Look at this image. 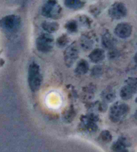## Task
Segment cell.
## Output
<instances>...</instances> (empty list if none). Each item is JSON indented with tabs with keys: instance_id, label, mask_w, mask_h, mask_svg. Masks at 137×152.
I'll use <instances>...</instances> for the list:
<instances>
[{
	"instance_id": "8992f818",
	"label": "cell",
	"mask_w": 137,
	"mask_h": 152,
	"mask_svg": "<svg viewBox=\"0 0 137 152\" xmlns=\"http://www.w3.org/2000/svg\"><path fill=\"white\" fill-rule=\"evenodd\" d=\"M127 8L125 5L120 2H116L111 5L108 10L109 16L112 19L120 20L127 14Z\"/></svg>"
},
{
	"instance_id": "e0dca14e",
	"label": "cell",
	"mask_w": 137,
	"mask_h": 152,
	"mask_svg": "<svg viewBox=\"0 0 137 152\" xmlns=\"http://www.w3.org/2000/svg\"><path fill=\"white\" fill-rule=\"evenodd\" d=\"M65 28L68 32H75L77 30L78 25L77 22L75 20H70L67 22L65 25Z\"/></svg>"
},
{
	"instance_id": "9a60e30c",
	"label": "cell",
	"mask_w": 137,
	"mask_h": 152,
	"mask_svg": "<svg viewBox=\"0 0 137 152\" xmlns=\"http://www.w3.org/2000/svg\"><path fill=\"white\" fill-rule=\"evenodd\" d=\"M102 44L106 48L111 49L114 45V39L110 34L106 33L102 37Z\"/></svg>"
},
{
	"instance_id": "603a6c76",
	"label": "cell",
	"mask_w": 137,
	"mask_h": 152,
	"mask_svg": "<svg viewBox=\"0 0 137 152\" xmlns=\"http://www.w3.org/2000/svg\"><path fill=\"white\" fill-rule=\"evenodd\" d=\"M134 62H135L136 65H137V53H136L135 55H134Z\"/></svg>"
},
{
	"instance_id": "d4e9b609",
	"label": "cell",
	"mask_w": 137,
	"mask_h": 152,
	"mask_svg": "<svg viewBox=\"0 0 137 152\" xmlns=\"http://www.w3.org/2000/svg\"><path fill=\"white\" fill-rule=\"evenodd\" d=\"M135 102L137 103V97H136V100H135Z\"/></svg>"
},
{
	"instance_id": "7a4b0ae2",
	"label": "cell",
	"mask_w": 137,
	"mask_h": 152,
	"mask_svg": "<svg viewBox=\"0 0 137 152\" xmlns=\"http://www.w3.org/2000/svg\"><path fill=\"white\" fill-rule=\"evenodd\" d=\"M130 110L129 106L125 103L117 102L110 108V118L114 123L119 122L126 117Z\"/></svg>"
},
{
	"instance_id": "8fae6325",
	"label": "cell",
	"mask_w": 137,
	"mask_h": 152,
	"mask_svg": "<svg viewBox=\"0 0 137 152\" xmlns=\"http://www.w3.org/2000/svg\"><path fill=\"white\" fill-rule=\"evenodd\" d=\"M89 64L87 61L84 59L80 60L77 63L75 69V73L79 75H83L87 73L89 71Z\"/></svg>"
},
{
	"instance_id": "2e32d148",
	"label": "cell",
	"mask_w": 137,
	"mask_h": 152,
	"mask_svg": "<svg viewBox=\"0 0 137 152\" xmlns=\"http://www.w3.org/2000/svg\"><path fill=\"white\" fill-rule=\"evenodd\" d=\"M68 42H69V38H68L66 34H63L59 37L57 40V47L60 48L64 47L67 45Z\"/></svg>"
},
{
	"instance_id": "ffe728a7",
	"label": "cell",
	"mask_w": 137,
	"mask_h": 152,
	"mask_svg": "<svg viewBox=\"0 0 137 152\" xmlns=\"http://www.w3.org/2000/svg\"><path fill=\"white\" fill-rule=\"evenodd\" d=\"M100 137L101 139V140L104 141V142H110L111 140V139H112L111 135L108 131H102V133H101L100 135Z\"/></svg>"
},
{
	"instance_id": "7402d4cb",
	"label": "cell",
	"mask_w": 137,
	"mask_h": 152,
	"mask_svg": "<svg viewBox=\"0 0 137 152\" xmlns=\"http://www.w3.org/2000/svg\"><path fill=\"white\" fill-rule=\"evenodd\" d=\"M73 109H69L68 110L67 112H66L65 115V118L66 120L69 121L73 119V118L75 116V113L74 111L73 110Z\"/></svg>"
},
{
	"instance_id": "5bb4252c",
	"label": "cell",
	"mask_w": 137,
	"mask_h": 152,
	"mask_svg": "<svg viewBox=\"0 0 137 152\" xmlns=\"http://www.w3.org/2000/svg\"><path fill=\"white\" fill-rule=\"evenodd\" d=\"M101 98L103 100L108 102H111L115 99L116 94L114 91L111 88H106L101 93Z\"/></svg>"
},
{
	"instance_id": "5b68a950",
	"label": "cell",
	"mask_w": 137,
	"mask_h": 152,
	"mask_svg": "<svg viewBox=\"0 0 137 152\" xmlns=\"http://www.w3.org/2000/svg\"><path fill=\"white\" fill-rule=\"evenodd\" d=\"M54 45V38L50 34H43L37 38L36 45L40 52L48 53L51 51Z\"/></svg>"
},
{
	"instance_id": "7c38bea8",
	"label": "cell",
	"mask_w": 137,
	"mask_h": 152,
	"mask_svg": "<svg viewBox=\"0 0 137 152\" xmlns=\"http://www.w3.org/2000/svg\"><path fill=\"white\" fill-rule=\"evenodd\" d=\"M42 27L45 31L49 33H53L59 30V24L57 22H52L45 21L42 24Z\"/></svg>"
},
{
	"instance_id": "d6986e66",
	"label": "cell",
	"mask_w": 137,
	"mask_h": 152,
	"mask_svg": "<svg viewBox=\"0 0 137 152\" xmlns=\"http://www.w3.org/2000/svg\"><path fill=\"white\" fill-rule=\"evenodd\" d=\"M102 68L101 67L100 65H96L93 67L91 69V75L94 77H98L102 74Z\"/></svg>"
},
{
	"instance_id": "ba28073f",
	"label": "cell",
	"mask_w": 137,
	"mask_h": 152,
	"mask_svg": "<svg viewBox=\"0 0 137 152\" xmlns=\"http://www.w3.org/2000/svg\"><path fill=\"white\" fill-rule=\"evenodd\" d=\"M133 32V26L129 23L122 22L118 24L114 29V33L120 39H127Z\"/></svg>"
},
{
	"instance_id": "44dd1931",
	"label": "cell",
	"mask_w": 137,
	"mask_h": 152,
	"mask_svg": "<svg viewBox=\"0 0 137 152\" xmlns=\"http://www.w3.org/2000/svg\"><path fill=\"white\" fill-rule=\"evenodd\" d=\"M82 46L83 47V49L85 50L90 49L92 47V42H91V40H90L89 39H84L82 40Z\"/></svg>"
},
{
	"instance_id": "52a82bcc",
	"label": "cell",
	"mask_w": 137,
	"mask_h": 152,
	"mask_svg": "<svg viewBox=\"0 0 137 152\" xmlns=\"http://www.w3.org/2000/svg\"><path fill=\"white\" fill-rule=\"evenodd\" d=\"M79 50L75 44H72L66 49L64 53V60L67 67H71L77 59Z\"/></svg>"
},
{
	"instance_id": "277c9868",
	"label": "cell",
	"mask_w": 137,
	"mask_h": 152,
	"mask_svg": "<svg viewBox=\"0 0 137 152\" xmlns=\"http://www.w3.org/2000/svg\"><path fill=\"white\" fill-rule=\"evenodd\" d=\"M42 14L49 18L59 19L61 16L62 8L56 1H49L42 7Z\"/></svg>"
},
{
	"instance_id": "30bf717a",
	"label": "cell",
	"mask_w": 137,
	"mask_h": 152,
	"mask_svg": "<svg viewBox=\"0 0 137 152\" xmlns=\"http://www.w3.org/2000/svg\"><path fill=\"white\" fill-rule=\"evenodd\" d=\"M135 94L136 93L133 90V88L127 84H125L123 87H122L120 92V97L122 98V99L124 100H128L130 99L133 96V95Z\"/></svg>"
},
{
	"instance_id": "3957f363",
	"label": "cell",
	"mask_w": 137,
	"mask_h": 152,
	"mask_svg": "<svg viewBox=\"0 0 137 152\" xmlns=\"http://www.w3.org/2000/svg\"><path fill=\"white\" fill-rule=\"evenodd\" d=\"M21 26V18L16 15H9L0 20V26L9 33H14Z\"/></svg>"
},
{
	"instance_id": "ac0fdd59",
	"label": "cell",
	"mask_w": 137,
	"mask_h": 152,
	"mask_svg": "<svg viewBox=\"0 0 137 152\" xmlns=\"http://www.w3.org/2000/svg\"><path fill=\"white\" fill-rule=\"evenodd\" d=\"M125 83L126 84L130 86L136 94L137 93V78L130 77L125 81Z\"/></svg>"
},
{
	"instance_id": "4fadbf2b",
	"label": "cell",
	"mask_w": 137,
	"mask_h": 152,
	"mask_svg": "<svg viewBox=\"0 0 137 152\" xmlns=\"http://www.w3.org/2000/svg\"><path fill=\"white\" fill-rule=\"evenodd\" d=\"M85 4V1L81 0H67L65 1V5L68 8L78 10L82 8Z\"/></svg>"
},
{
	"instance_id": "9c48e42d",
	"label": "cell",
	"mask_w": 137,
	"mask_h": 152,
	"mask_svg": "<svg viewBox=\"0 0 137 152\" xmlns=\"http://www.w3.org/2000/svg\"><path fill=\"white\" fill-rule=\"evenodd\" d=\"M90 59L93 63H99L104 59L105 52L101 49H95L91 51L89 55Z\"/></svg>"
},
{
	"instance_id": "cb8c5ba5",
	"label": "cell",
	"mask_w": 137,
	"mask_h": 152,
	"mask_svg": "<svg viewBox=\"0 0 137 152\" xmlns=\"http://www.w3.org/2000/svg\"><path fill=\"white\" fill-rule=\"evenodd\" d=\"M135 118H136V119L137 120V111H136V113H135Z\"/></svg>"
},
{
	"instance_id": "6da1fadb",
	"label": "cell",
	"mask_w": 137,
	"mask_h": 152,
	"mask_svg": "<svg viewBox=\"0 0 137 152\" xmlns=\"http://www.w3.org/2000/svg\"><path fill=\"white\" fill-rule=\"evenodd\" d=\"M42 82V76L40 74L39 65L32 63L28 68V84L32 92L40 89Z\"/></svg>"
}]
</instances>
